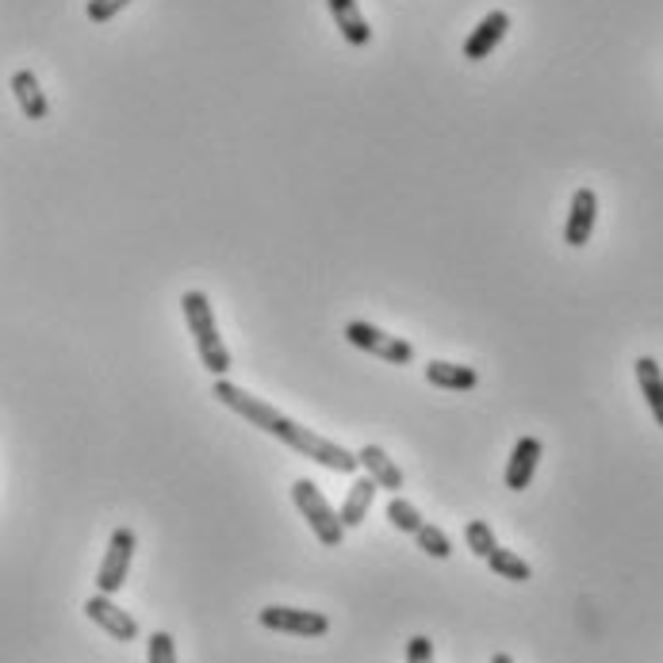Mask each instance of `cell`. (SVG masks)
Masks as SVG:
<instances>
[{"label":"cell","instance_id":"cell-20","mask_svg":"<svg viewBox=\"0 0 663 663\" xmlns=\"http://www.w3.org/2000/svg\"><path fill=\"white\" fill-rule=\"evenodd\" d=\"M464 541H468V548H472V553H476L479 560H487V556L498 548V541H495V533H491V525L479 522V518L464 525Z\"/></svg>","mask_w":663,"mask_h":663},{"label":"cell","instance_id":"cell-12","mask_svg":"<svg viewBox=\"0 0 663 663\" xmlns=\"http://www.w3.org/2000/svg\"><path fill=\"white\" fill-rule=\"evenodd\" d=\"M326 8H330L334 23H338L342 39H346L349 47H368V42H373V28H368V20L360 16L357 0H326Z\"/></svg>","mask_w":663,"mask_h":663},{"label":"cell","instance_id":"cell-21","mask_svg":"<svg viewBox=\"0 0 663 663\" xmlns=\"http://www.w3.org/2000/svg\"><path fill=\"white\" fill-rule=\"evenodd\" d=\"M146 663H177V644L169 633H150V641H146Z\"/></svg>","mask_w":663,"mask_h":663},{"label":"cell","instance_id":"cell-13","mask_svg":"<svg viewBox=\"0 0 663 663\" xmlns=\"http://www.w3.org/2000/svg\"><path fill=\"white\" fill-rule=\"evenodd\" d=\"M12 97H16V105H20V111L28 119H47V92H42V85H39V77L31 73V70H20V73H12Z\"/></svg>","mask_w":663,"mask_h":663},{"label":"cell","instance_id":"cell-3","mask_svg":"<svg viewBox=\"0 0 663 663\" xmlns=\"http://www.w3.org/2000/svg\"><path fill=\"white\" fill-rule=\"evenodd\" d=\"M291 503H296V511L304 514L307 525H311V533L326 548H342V541H346V525H342L338 511L326 503V495L311 484V479H296V484H291Z\"/></svg>","mask_w":663,"mask_h":663},{"label":"cell","instance_id":"cell-8","mask_svg":"<svg viewBox=\"0 0 663 663\" xmlns=\"http://www.w3.org/2000/svg\"><path fill=\"white\" fill-rule=\"evenodd\" d=\"M594 219H598V196H594V188H580L572 196V211H567L564 222V243L572 249L587 246L594 235Z\"/></svg>","mask_w":663,"mask_h":663},{"label":"cell","instance_id":"cell-9","mask_svg":"<svg viewBox=\"0 0 663 663\" xmlns=\"http://www.w3.org/2000/svg\"><path fill=\"white\" fill-rule=\"evenodd\" d=\"M506 31H511V16L506 12H487L484 20H479V28L472 31L468 39H464V58H468V62H479V58H487L491 50L498 47V42L506 39Z\"/></svg>","mask_w":663,"mask_h":663},{"label":"cell","instance_id":"cell-24","mask_svg":"<svg viewBox=\"0 0 663 663\" xmlns=\"http://www.w3.org/2000/svg\"><path fill=\"white\" fill-rule=\"evenodd\" d=\"M491 663H514V660L506 656V652H495V656H491Z\"/></svg>","mask_w":663,"mask_h":663},{"label":"cell","instance_id":"cell-11","mask_svg":"<svg viewBox=\"0 0 663 663\" xmlns=\"http://www.w3.org/2000/svg\"><path fill=\"white\" fill-rule=\"evenodd\" d=\"M357 464L365 468V476L373 479L376 487H384V491H403V472H399V464L387 456L380 445H365V449L357 453Z\"/></svg>","mask_w":663,"mask_h":663},{"label":"cell","instance_id":"cell-14","mask_svg":"<svg viewBox=\"0 0 663 663\" xmlns=\"http://www.w3.org/2000/svg\"><path fill=\"white\" fill-rule=\"evenodd\" d=\"M376 487L368 476H357L353 479V487H349V495H346V503H342V511H338V518L346 530H357L360 522L368 518V511H373V498H376Z\"/></svg>","mask_w":663,"mask_h":663},{"label":"cell","instance_id":"cell-6","mask_svg":"<svg viewBox=\"0 0 663 663\" xmlns=\"http://www.w3.org/2000/svg\"><path fill=\"white\" fill-rule=\"evenodd\" d=\"M85 617H89L92 625L105 629L111 641H119V644L139 641V622H135L127 610H119L116 602H111V594H100V591L92 594V598L85 602Z\"/></svg>","mask_w":663,"mask_h":663},{"label":"cell","instance_id":"cell-16","mask_svg":"<svg viewBox=\"0 0 663 663\" xmlns=\"http://www.w3.org/2000/svg\"><path fill=\"white\" fill-rule=\"evenodd\" d=\"M633 368H636V384H641V395L644 403H649L652 418H656V426H663V368L652 357H641Z\"/></svg>","mask_w":663,"mask_h":663},{"label":"cell","instance_id":"cell-10","mask_svg":"<svg viewBox=\"0 0 663 663\" xmlns=\"http://www.w3.org/2000/svg\"><path fill=\"white\" fill-rule=\"evenodd\" d=\"M541 453H545V445H541L537 437H518V445H514V453H511V464H506V487L511 491L530 487L533 472H537V464H541Z\"/></svg>","mask_w":663,"mask_h":663},{"label":"cell","instance_id":"cell-1","mask_svg":"<svg viewBox=\"0 0 663 663\" xmlns=\"http://www.w3.org/2000/svg\"><path fill=\"white\" fill-rule=\"evenodd\" d=\"M211 395L222 403V407H230L238 418H246L249 426H257L261 434L277 437L280 445H288L291 453L307 456V461L323 464V468L338 472V476H349V472H357V453L342 449L338 442H326V437H318L315 429L299 426V422L284 418L277 407H269L265 399H257V395H249L246 387L230 384L227 376H219V380L211 384Z\"/></svg>","mask_w":663,"mask_h":663},{"label":"cell","instance_id":"cell-15","mask_svg":"<svg viewBox=\"0 0 663 663\" xmlns=\"http://www.w3.org/2000/svg\"><path fill=\"white\" fill-rule=\"evenodd\" d=\"M426 380L445 392H472L479 384V373L468 365H449V360H429L426 365Z\"/></svg>","mask_w":663,"mask_h":663},{"label":"cell","instance_id":"cell-2","mask_svg":"<svg viewBox=\"0 0 663 663\" xmlns=\"http://www.w3.org/2000/svg\"><path fill=\"white\" fill-rule=\"evenodd\" d=\"M180 311H185V323L188 330H192V342H196V353H200L204 368L219 380V376L230 373V349L227 342L219 338V326H215V315H211V299L204 296V291H185L180 296Z\"/></svg>","mask_w":663,"mask_h":663},{"label":"cell","instance_id":"cell-18","mask_svg":"<svg viewBox=\"0 0 663 663\" xmlns=\"http://www.w3.org/2000/svg\"><path fill=\"white\" fill-rule=\"evenodd\" d=\"M415 541H418L422 553L434 556V560H449V556H453V541H449V533H445L442 525L422 522V525H418V533H415Z\"/></svg>","mask_w":663,"mask_h":663},{"label":"cell","instance_id":"cell-23","mask_svg":"<svg viewBox=\"0 0 663 663\" xmlns=\"http://www.w3.org/2000/svg\"><path fill=\"white\" fill-rule=\"evenodd\" d=\"M407 663H434V641L429 636H410L407 641Z\"/></svg>","mask_w":663,"mask_h":663},{"label":"cell","instance_id":"cell-5","mask_svg":"<svg viewBox=\"0 0 663 663\" xmlns=\"http://www.w3.org/2000/svg\"><path fill=\"white\" fill-rule=\"evenodd\" d=\"M135 530H116L108 541V553L100 560V572H97V591L100 594H116L127 583V572H131V560H135Z\"/></svg>","mask_w":663,"mask_h":663},{"label":"cell","instance_id":"cell-19","mask_svg":"<svg viewBox=\"0 0 663 663\" xmlns=\"http://www.w3.org/2000/svg\"><path fill=\"white\" fill-rule=\"evenodd\" d=\"M387 522H392L399 533H410V537H415L418 525H422V514L415 503H407V498H392V503H387Z\"/></svg>","mask_w":663,"mask_h":663},{"label":"cell","instance_id":"cell-7","mask_svg":"<svg viewBox=\"0 0 663 663\" xmlns=\"http://www.w3.org/2000/svg\"><path fill=\"white\" fill-rule=\"evenodd\" d=\"M257 622L273 633H291V636H323L330 622L326 614H315V610H296V606H265L257 614Z\"/></svg>","mask_w":663,"mask_h":663},{"label":"cell","instance_id":"cell-4","mask_svg":"<svg viewBox=\"0 0 663 663\" xmlns=\"http://www.w3.org/2000/svg\"><path fill=\"white\" fill-rule=\"evenodd\" d=\"M346 342L365 353H373V357L387 360V365H410V360H415V346H410V342L392 338V334H384L380 326L360 323V318L346 323Z\"/></svg>","mask_w":663,"mask_h":663},{"label":"cell","instance_id":"cell-17","mask_svg":"<svg viewBox=\"0 0 663 663\" xmlns=\"http://www.w3.org/2000/svg\"><path fill=\"white\" fill-rule=\"evenodd\" d=\"M487 567L498 575V580H511V583H530L533 580V567L525 564L518 553H511V548H495V553L487 556Z\"/></svg>","mask_w":663,"mask_h":663},{"label":"cell","instance_id":"cell-22","mask_svg":"<svg viewBox=\"0 0 663 663\" xmlns=\"http://www.w3.org/2000/svg\"><path fill=\"white\" fill-rule=\"evenodd\" d=\"M131 4V0H89V8H85V16H89L92 23H108L116 20L123 8Z\"/></svg>","mask_w":663,"mask_h":663}]
</instances>
